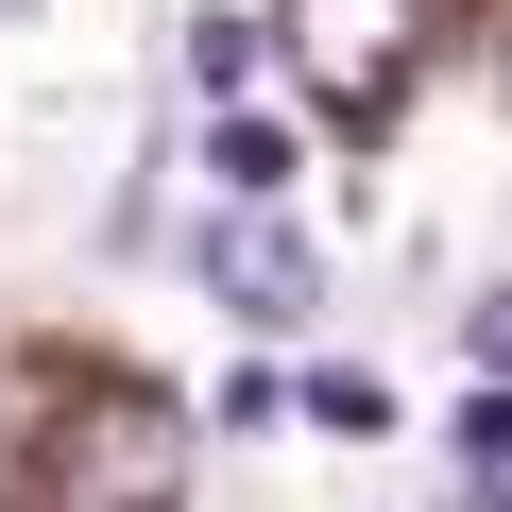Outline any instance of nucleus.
Instances as JSON below:
<instances>
[{
  "label": "nucleus",
  "instance_id": "6e6552de",
  "mask_svg": "<svg viewBox=\"0 0 512 512\" xmlns=\"http://www.w3.org/2000/svg\"><path fill=\"white\" fill-rule=\"evenodd\" d=\"M0 18H18V0H0Z\"/></svg>",
  "mask_w": 512,
  "mask_h": 512
},
{
  "label": "nucleus",
  "instance_id": "0eeeda50",
  "mask_svg": "<svg viewBox=\"0 0 512 512\" xmlns=\"http://www.w3.org/2000/svg\"><path fill=\"white\" fill-rule=\"evenodd\" d=\"M461 359H478V376H512V291H478V308H461Z\"/></svg>",
  "mask_w": 512,
  "mask_h": 512
},
{
  "label": "nucleus",
  "instance_id": "f257e3e1",
  "mask_svg": "<svg viewBox=\"0 0 512 512\" xmlns=\"http://www.w3.org/2000/svg\"><path fill=\"white\" fill-rule=\"evenodd\" d=\"M171 478H188V444H171V410H137V393L69 410V427L35 444V512H171Z\"/></svg>",
  "mask_w": 512,
  "mask_h": 512
},
{
  "label": "nucleus",
  "instance_id": "39448f33",
  "mask_svg": "<svg viewBox=\"0 0 512 512\" xmlns=\"http://www.w3.org/2000/svg\"><path fill=\"white\" fill-rule=\"evenodd\" d=\"M256 52H274V18H188V86H205V120L256 86Z\"/></svg>",
  "mask_w": 512,
  "mask_h": 512
},
{
  "label": "nucleus",
  "instance_id": "7ed1b4c3",
  "mask_svg": "<svg viewBox=\"0 0 512 512\" xmlns=\"http://www.w3.org/2000/svg\"><path fill=\"white\" fill-rule=\"evenodd\" d=\"M205 274H222L239 325H308V239H291L274 205H222V222H205Z\"/></svg>",
  "mask_w": 512,
  "mask_h": 512
},
{
  "label": "nucleus",
  "instance_id": "423d86ee",
  "mask_svg": "<svg viewBox=\"0 0 512 512\" xmlns=\"http://www.w3.org/2000/svg\"><path fill=\"white\" fill-rule=\"evenodd\" d=\"M461 478H478V512H512V393L461 410Z\"/></svg>",
  "mask_w": 512,
  "mask_h": 512
},
{
  "label": "nucleus",
  "instance_id": "20e7f679",
  "mask_svg": "<svg viewBox=\"0 0 512 512\" xmlns=\"http://www.w3.org/2000/svg\"><path fill=\"white\" fill-rule=\"evenodd\" d=\"M291 171H308L291 120H239V103L205 120V188H222V205H291Z\"/></svg>",
  "mask_w": 512,
  "mask_h": 512
},
{
  "label": "nucleus",
  "instance_id": "f03ea898",
  "mask_svg": "<svg viewBox=\"0 0 512 512\" xmlns=\"http://www.w3.org/2000/svg\"><path fill=\"white\" fill-rule=\"evenodd\" d=\"M274 52H291L342 120H376V103L410 86V0H274Z\"/></svg>",
  "mask_w": 512,
  "mask_h": 512
}]
</instances>
